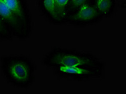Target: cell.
Here are the masks:
<instances>
[{
	"label": "cell",
	"instance_id": "6da1fadb",
	"mask_svg": "<svg viewBox=\"0 0 126 94\" xmlns=\"http://www.w3.org/2000/svg\"><path fill=\"white\" fill-rule=\"evenodd\" d=\"M2 74L8 84L18 89H29L35 81L36 65L25 55H3L0 59Z\"/></svg>",
	"mask_w": 126,
	"mask_h": 94
},
{
	"label": "cell",
	"instance_id": "7a4b0ae2",
	"mask_svg": "<svg viewBox=\"0 0 126 94\" xmlns=\"http://www.w3.org/2000/svg\"><path fill=\"white\" fill-rule=\"evenodd\" d=\"M48 69L60 67L106 65V63L90 52L54 47L45 55L41 61Z\"/></svg>",
	"mask_w": 126,
	"mask_h": 94
},
{
	"label": "cell",
	"instance_id": "3957f363",
	"mask_svg": "<svg viewBox=\"0 0 126 94\" xmlns=\"http://www.w3.org/2000/svg\"><path fill=\"white\" fill-rule=\"evenodd\" d=\"M106 65L60 67L52 68L54 76L59 80H67L76 82H86L90 81L101 80L106 71Z\"/></svg>",
	"mask_w": 126,
	"mask_h": 94
},
{
	"label": "cell",
	"instance_id": "277c9868",
	"mask_svg": "<svg viewBox=\"0 0 126 94\" xmlns=\"http://www.w3.org/2000/svg\"><path fill=\"white\" fill-rule=\"evenodd\" d=\"M103 18L98 11L93 0L85 4L66 20V25L84 28L99 24Z\"/></svg>",
	"mask_w": 126,
	"mask_h": 94
},
{
	"label": "cell",
	"instance_id": "5b68a950",
	"mask_svg": "<svg viewBox=\"0 0 126 94\" xmlns=\"http://www.w3.org/2000/svg\"><path fill=\"white\" fill-rule=\"evenodd\" d=\"M0 19L14 38L26 40L32 34L33 31L29 29L21 21L3 0H0Z\"/></svg>",
	"mask_w": 126,
	"mask_h": 94
},
{
	"label": "cell",
	"instance_id": "8992f818",
	"mask_svg": "<svg viewBox=\"0 0 126 94\" xmlns=\"http://www.w3.org/2000/svg\"><path fill=\"white\" fill-rule=\"evenodd\" d=\"M6 6L27 27L33 30L32 16L28 0H3Z\"/></svg>",
	"mask_w": 126,
	"mask_h": 94
},
{
	"label": "cell",
	"instance_id": "52a82bcc",
	"mask_svg": "<svg viewBox=\"0 0 126 94\" xmlns=\"http://www.w3.org/2000/svg\"><path fill=\"white\" fill-rule=\"evenodd\" d=\"M93 2L103 19L111 18L116 12L117 0H93Z\"/></svg>",
	"mask_w": 126,
	"mask_h": 94
},
{
	"label": "cell",
	"instance_id": "ba28073f",
	"mask_svg": "<svg viewBox=\"0 0 126 94\" xmlns=\"http://www.w3.org/2000/svg\"><path fill=\"white\" fill-rule=\"evenodd\" d=\"M37 7L42 16L51 24L55 20V0H37Z\"/></svg>",
	"mask_w": 126,
	"mask_h": 94
},
{
	"label": "cell",
	"instance_id": "9c48e42d",
	"mask_svg": "<svg viewBox=\"0 0 126 94\" xmlns=\"http://www.w3.org/2000/svg\"><path fill=\"white\" fill-rule=\"evenodd\" d=\"M69 0H55V20L54 25H66L67 8Z\"/></svg>",
	"mask_w": 126,
	"mask_h": 94
},
{
	"label": "cell",
	"instance_id": "30bf717a",
	"mask_svg": "<svg viewBox=\"0 0 126 94\" xmlns=\"http://www.w3.org/2000/svg\"><path fill=\"white\" fill-rule=\"evenodd\" d=\"M91 1L92 0H69L67 8L66 20L82 6Z\"/></svg>",
	"mask_w": 126,
	"mask_h": 94
},
{
	"label": "cell",
	"instance_id": "8fae6325",
	"mask_svg": "<svg viewBox=\"0 0 126 94\" xmlns=\"http://www.w3.org/2000/svg\"><path fill=\"white\" fill-rule=\"evenodd\" d=\"M13 37L7 31L0 28V39L5 41H12Z\"/></svg>",
	"mask_w": 126,
	"mask_h": 94
},
{
	"label": "cell",
	"instance_id": "7c38bea8",
	"mask_svg": "<svg viewBox=\"0 0 126 94\" xmlns=\"http://www.w3.org/2000/svg\"><path fill=\"white\" fill-rule=\"evenodd\" d=\"M0 28H1V29H3L4 30L7 31V32H8V33H9L11 35V34L10 33V32L8 31V30L7 29V27H6L5 25L4 24V23H3V22L2 21V20H1V19H0Z\"/></svg>",
	"mask_w": 126,
	"mask_h": 94
}]
</instances>
